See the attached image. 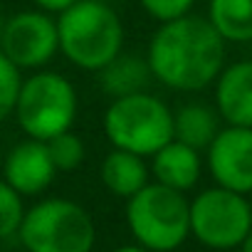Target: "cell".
<instances>
[{
	"label": "cell",
	"mask_w": 252,
	"mask_h": 252,
	"mask_svg": "<svg viewBox=\"0 0 252 252\" xmlns=\"http://www.w3.org/2000/svg\"><path fill=\"white\" fill-rule=\"evenodd\" d=\"M225 40L208 18L193 13L158 23L146 47L154 79L173 92H200L215 84L225 67Z\"/></svg>",
	"instance_id": "obj_1"
},
{
	"label": "cell",
	"mask_w": 252,
	"mask_h": 252,
	"mask_svg": "<svg viewBox=\"0 0 252 252\" xmlns=\"http://www.w3.org/2000/svg\"><path fill=\"white\" fill-rule=\"evenodd\" d=\"M60 52L84 72H99L124 50V23L111 3L77 0L57 15Z\"/></svg>",
	"instance_id": "obj_2"
},
{
	"label": "cell",
	"mask_w": 252,
	"mask_h": 252,
	"mask_svg": "<svg viewBox=\"0 0 252 252\" xmlns=\"http://www.w3.org/2000/svg\"><path fill=\"white\" fill-rule=\"evenodd\" d=\"M101 126L114 149L151 158L173 139V109L151 92L126 94L111 99Z\"/></svg>",
	"instance_id": "obj_3"
},
{
	"label": "cell",
	"mask_w": 252,
	"mask_h": 252,
	"mask_svg": "<svg viewBox=\"0 0 252 252\" xmlns=\"http://www.w3.org/2000/svg\"><path fill=\"white\" fill-rule=\"evenodd\" d=\"M126 225L134 240L151 252H173L190 235V200L161 183H146L126 200Z\"/></svg>",
	"instance_id": "obj_4"
},
{
	"label": "cell",
	"mask_w": 252,
	"mask_h": 252,
	"mask_svg": "<svg viewBox=\"0 0 252 252\" xmlns=\"http://www.w3.org/2000/svg\"><path fill=\"white\" fill-rule=\"evenodd\" d=\"M79 111V96L74 84L50 69H35L23 77V87L15 104V121L28 139L50 141L52 136L69 131Z\"/></svg>",
	"instance_id": "obj_5"
},
{
	"label": "cell",
	"mask_w": 252,
	"mask_h": 252,
	"mask_svg": "<svg viewBox=\"0 0 252 252\" xmlns=\"http://www.w3.org/2000/svg\"><path fill=\"white\" fill-rule=\"evenodd\" d=\"M18 237L28 252H92L96 227L79 203L45 198L25 210Z\"/></svg>",
	"instance_id": "obj_6"
},
{
	"label": "cell",
	"mask_w": 252,
	"mask_h": 252,
	"mask_svg": "<svg viewBox=\"0 0 252 252\" xmlns=\"http://www.w3.org/2000/svg\"><path fill=\"white\" fill-rule=\"evenodd\" d=\"M250 230L252 205L247 195L213 186L190 200V235L208 250H237Z\"/></svg>",
	"instance_id": "obj_7"
},
{
	"label": "cell",
	"mask_w": 252,
	"mask_h": 252,
	"mask_svg": "<svg viewBox=\"0 0 252 252\" xmlns=\"http://www.w3.org/2000/svg\"><path fill=\"white\" fill-rule=\"evenodd\" d=\"M3 52L20 72L23 69H45L60 52L57 18L45 10H20L3 23L0 35Z\"/></svg>",
	"instance_id": "obj_8"
},
{
	"label": "cell",
	"mask_w": 252,
	"mask_h": 252,
	"mask_svg": "<svg viewBox=\"0 0 252 252\" xmlns=\"http://www.w3.org/2000/svg\"><path fill=\"white\" fill-rule=\"evenodd\" d=\"M205 166L215 186L252 193V126L225 124L205 149Z\"/></svg>",
	"instance_id": "obj_9"
},
{
	"label": "cell",
	"mask_w": 252,
	"mask_h": 252,
	"mask_svg": "<svg viewBox=\"0 0 252 252\" xmlns=\"http://www.w3.org/2000/svg\"><path fill=\"white\" fill-rule=\"evenodd\" d=\"M57 176L52 156L45 141L25 139L15 144L3 163V181H8L23 198L45 193Z\"/></svg>",
	"instance_id": "obj_10"
},
{
	"label": "cell",
	"mask_w": 252,
	"mask_h": 252,
	"mask_svg": "<svg viewBox=\"0 0 252 252\" xmlns=\"http://www.w3.org/2000/svg\"><path fill=\"white\" fill-rule=\"evenodd\" d=\"M213 87L220 119L230 126H252V60L225 64Z\"/></svg>",
	"instance_id": "obj_11"
},
{
	"label": "cell",
	"mask_w": 252,
	"mask_h": 252,
	"mask_svg": "<svg viewBox=\"0 0 252 252\" xmlns=\"http://www.w3.org/2000/svg\"><path fill=\"white\" fill-rule=\"evenodd\" d=\"M149 168H151V176L156 178V183L168 186V188L181 190V193H188L200 181L203 156L198 149L171 139L166 146H161L151 156Z\"/></svg>",
	"instance_id": "obj_12"
},
{
	"label": "cell",
	"mask_w": 252,
	"mask_h": 252,
	"mask_svg": "<svg viewBox=\"0 0 252 252\" xmlns=\"http://www.w3.org/2000/svg\"><path fill=\"white\" fill-rule=\"evenodd\" d=\"M101 183L104 188L116 195L129 200L131 195H136L146 183H151V168L146 163L144 156L124 151V149H111L104 161H101Z\"/></svg>",
	"instance_id": "obj_13"
},
{
	"label": "cell",
	"mask_w": 252,
	"mask_h": 252,
	"mask_svg": "<svg viewBox=\"0 0 252 252\" xmlns=\"http://www.w3.org/2000/svg\"><path fill=\"white\" fill-rule=\"evenodd\" d=\"M96 74H99L101 89L111 99L126 96V94H136V92H146L149 82L154 79L146 55L141 57V55L124 52V50L106 67H101Z\"/></svg>",
	"instance_id": "obj_14"
},
{
	"label": "cell",
	"mask_w": 252,
	"mask_h": 252,
	"mask_svg": "<svg viewBox=\"0 0 252 252\" xmlns=\"http://www.w3.org/2000/svg\"><path fill=\"white\" fill-rule=\"evenodd\" d=\"M220 114L215 106H208L203 101H188L181 104L173 111V139L183 141L198 151H205L210 141L218 136L220 126Z\"/></svg>",
	"instance_id": "obj_15"
},
{
	"label": "cell",
	"mask_w": 252,
	"mask_h": 252,
	"mask_svg": "<svg viewBox=\"0 0 252 252\" xmlns=\"http://www.w3.org/2000/svg\"><path fill=\"white\" fill-rule=\"evenodd\" d=\"M205 18L225 42H252V0H208Z\"/></svg>",
	"instance_id": "obj_16"
},
{
	"label": "cell",
	"mask_w": 252,
	"mask_h": 252,
	"mask_svg": "<svg viewBox=\"0 0 252 252\" xmlns=\"http://www.w3.org/2000/svg\"><path fill=\"white\" fill-rule=\"evenodd\" d=\"M47 144V151L52 156V163L57 168V173H69V171H77L82 163H84V141L69 129V131H62L57 136H52Z\"/></svg>",
	"instance_id": "obj_17"
},
{
	"label": "cell",
	"mask_w": 252,
	"mask_h": 252,
	"mask_svg": "<svg viewBox=\"0 0 252 252\" xmlns=\"http://www.w3.org/2000/svg\"><path fill=\"white\" fill-rule=\"evenodd\" d=\"M25 210L28 208L23 203V195L8 181H0V240L18 235Z\"/></svg>",
	"instance_id": "obj_18"
},
{
	"label": "cell",
	"mask_w": 252,
	"mask_h": 252,
	"mask_svg": "<svg viewBox=\"0 0 252 252\" xmlns=\"http://www.w3.org/2000/svg\"><path fill=\"white\" fill-rule=\"evenodd\" d=\"M23 87V74L20 69L0 52V124L15 114L18 94Z\"/></svg>",
	"instance_id": "obj_19"
},
{
	"label": "cell",
	"mask_w": 252,
	"mask_h": 252,
	"mask_svg": "<svg viewBox=\"0 0 252 252\" xmlns=\"http://www.w3.org/2000/svg\"><path fill=\"white\" fill-rule=\"evenodd\" d=\"M139 5L156 23H168V20L188 15L195 5V0H139Z\"/></svg>",
	"instance_id": "obj_20"
},
{
	"label": "cell",
	"mask_w": 252,
	"mask_h": 252,
	"mask_svg": "<svg viewBox=\"0 0 252 252\" xmlns=\"http://www.w3.org/2000/svg\"><path fill=\"white\" fill-rule=\"evenodd\" d=\"M77 3V0H32V5L37 8V10H45V13H50V15H60V13H64L67 8H72Z\"/></svg>",
	"instance_id": "obj_21"
},
{
	"label": "cell",
	"mask_w": 252,
	"mask_h": 252,
	"mask_svg": "<svg viewBox=\"0 0 252 252\" xmlns=\"http://www.w3.org/2000/svg\"><path fill=\"white\" fill-rule=\"evenodd\" d=\"M114 252H151V250H146V247H141V245L136 242V245H124V247H116Z\"/></svg>",
	"instance_id": "obj_22"
},
{
	"label": "cell",
	"mask_w": 252,
	"mask_h": 252,
	"mask_svg": "<svg viewBox=\"0 0 252 252\" xmlns=\"http://www.w3.org/2000/svg\"><path fill=\"white\" fill-rule=\"evenodd\" d=\"M237 250H240V252H252V230H250V235L245 237V242H242Z\"/></svg>",
	"instance_id": "obj_23"
},
{
	"label": "cell",
	"mask_w": 252,
	"mask_h": 252,
	"mask_svg": "<svg viewBox=\"0 0 252 252\" xmlns=\"http://www.w3.org/2000/svg\"><path fill=\"white\" fill-rule=\"evenodd\" d=\"M3 23H5V20H3V18H0V35H3Z\"/></svg>",
	"instance_id": "obj_24"
},
{
	"label": "cell",
	"mask_w": 252,
	"mask_h": 252,
	"mask_svg": "<svg viewBox=\"0 0 252 252\" xmlns=\"http://www.w3.org/2000/svg\"><path fill=\"white\" fill-rule=\"evenodd\" d=\"M0 242H3V240H0ZM0 252H3V245H0Z\"/></svg>",
	"instance_id": "obj_25"
},
{
	"label": "cell",
	"mask_w": 252,
	"mask_h": 252,
	"mask_svg": "<svg viewBox=\"0 0 252 252\" xmlns=\"http://www.w3.org/2000/svg\"><path fill=\"white\" fill-rule=\"evenodd\" d=\"M104 3H109V0H104Z\"/></svg>",
	"instance_id": "obj_26"
}]
</instances>
